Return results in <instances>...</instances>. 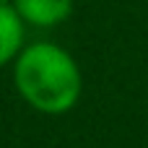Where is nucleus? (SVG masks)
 I'll return each mask as SVG.
<instances>
[{
	"mask_svg": "<svg viewBox=\"0 0 148 148\" xmlns=\"http://www.w3.org/2000/svg\"><path fill=\"white\" fill-rule=\"evenodd\" d=\"M13 86L31 109L57 117L81 101L83 73L65 47L55 42H34L13 60Z\"/></svg>",
	"mask_w": 148,
	"mask_h": 148,
	"instance_id": "obj_1",
	"label": "nucleus"
},
{
	"mask_svg": "<svg viewBox=\"0 0 148 148\" xmlns=\"http://www.w3.org/2000/svg\"><path fill=\"white\" fill-rule=\"evenodd\" d=\"M16 13L26 26L52 29L73 16V0H13Z\"/></svg>",
	"mask_w": 148,
	"mask_h": 148,
	"instance_id": "obj_2",
	"label": "nucleus"
},
{
	"mask_svg": "<svg viewBox=\"0 0 148 148\" xmlns=\"http://www.w3.org/2000/svg\"><path fill=\"white\" fill-rule=\"evenodd\" d=\"M26 23L16 13L13 5H0V68L13 62L18 52L26 47Z\"/></svg>",
	"mask_w": 148,
	"mask_h": 148,
	"instance_id": "obj_3",
	"label": "nucleus"
},
{
	"mask_svg": "<svg viewBox=\"0 0 148 148\" xmlns=\"http://www.w3.org/2000/svg\"><path fill=\"white\" fill-rule=\"evenodd\" d=\"M0 5H13V0H0Z\"/></svg>",
	"mask_w": 148,
	"mask_h": 148,
	"instance_id": "obj_4",
	"label": "nucleus"
}]
</instances>
